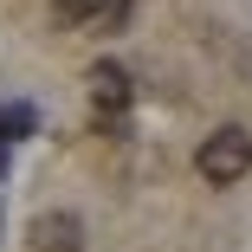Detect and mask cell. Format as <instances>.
Masks as SVG:
<instances>
[{"instance_id":"6da1fadb","label":"cell","mask_w":252,"mask_h":252,"mask_svg":"<svg viewBox=\"0 0 252 252\" xmlns=\"http://www.w3.org/2000/svg\"><path fill=\"white\" fill-rule=\"evenodd\" d=\"M194 168H200V181H214V188H233V181H246V175H252V136H246L239 123L214 129L207 142L194 149Z\"/></svg>"},{"instance_id":"5b68a950","label":"cell","mask_w":252,"mask_h":252,"mask_svg":"<svg viewBox=\"0 0 252 252\" xmlns=\"http://www.w3.org/2000/svg\"><path fill=\"white\" fill-rule=\"evenodd\" d=\"M39 129V110L32 104H0V142H20Z\"/></svg>"},{"instance_id":"277c9868","label":"cell","mask_w":252,"mask_h":252,"mask_svg":"<svg viewBox=\"0 0 252 252\" xmlns=\"http://www.w3.org/2000/svg\"><path fill=\"white\" fill-rule=\"evenodd\" d=\"M65 7H71L78 20H91V26H123L136 0H65Z\"/></svg>"},{"instance_id":"7a4b0ae2","label":"cell","mask_w":252,"mask_h":252,"mask_svg":"<svg viewBox=\"0 0 252 252\" xmlns=\"http://www.w3.org/2000/svg\"><path fill=\"white\" fill-rule=\"evenodd\" d=\"M84 84H91V110H97V123H104V129H123V117H129V97H136L129 71H123L117 59H97V65L84 71Z\"/></svg>"},{"instance_id":"3957f363","label":"cell","mask_w":252,"mask_h":252,"mask_svg":"<svg viewBox=\"0 0 252 252\" xmlns=\"http://www.w3.org/2000/svg\"><path fill=\"white\" fill-rule=\"evenodd\" d=\"M26 252H84V226H78V214H65V207L39 214V220L26 226Z\"/></svg>"}]
</instances>
